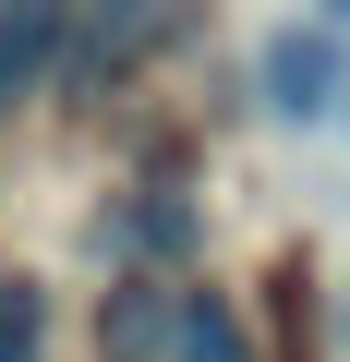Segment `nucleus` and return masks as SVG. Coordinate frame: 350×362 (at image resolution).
I'll return each mask as SVG.
<instances>
[{
	"label": "nucleus",
	"mask_w": 350,
	"mask_h": 362,
	"mask_svg": "<svg viewBox=\"0 0 350 362\" xmlns=\"http://www.w3.org/2000/svg\"><path fill=\"white\" fill-rule=\"evenodd\" d=\"M254 85H266L278 121H326V109L350 97V37H338V25H266Z\"/></svg>",
	"instance_id": "f257e3e1"
},
{
	"label": "nucleus",
	"mask_w": 350,
	"mask_h": 362,
	"mask_svg": "<svg viewBox=\"0 0 350 362\" xmlns=\"http://www.w3.org/2000/svg\"><path fill=\"white\" fill-rule=\"evenodd\" d=\"M73 49V25H61V0H0V109H13L49 61Z\"/></svg>",
	"instance_id": "f03ea898"
},
{
	"label": "nucleus",
	"mask_w": 350,
	"mask_h": 362,
	"mask_svg": "<svg viewBox=\"0 0 350 362\" xmlns=\"http://www.w3.org/2000/svg\"><path fill=\"white\" fill-rule=\"evenodd\" d=\"M37 338H49V290L37 278H0V362H37Z\"/></svg>",
	"instance_id": "7ed1b4c3"
},
{
	"label": "nucleus",
	"mask_w": 350,
	"mask_h": 362,
	"mask_svg": "<svg viewBox=\"0 0 350 362\" xmlns=\"http://www.w3.org/2000/svg\"><path fill=\"white\" fill-rule=\"evenodd\" d=\"M157 37V13H121V25H85V61H133Z\"/></svg>",
	"instance_id": "20e7f679"
}]
</instances>
